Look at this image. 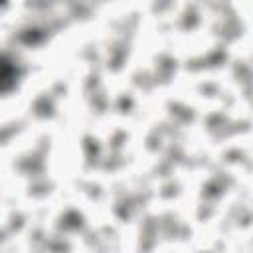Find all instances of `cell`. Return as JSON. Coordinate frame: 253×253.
<instances>
[{
  "mask_svg": "<svg viewBox=\"0 0 253 253\" xmlns=\"http://www.w3.org/2000/svg\"><path fill=\"white\" fill-rule=\"evenodd\" d=\"M16 79V71H14V65L6 59V57H0V91L12 87Z\"/></svg>",
  "mask_w": 253,
  "mask_h": 253,
  "instance_id": "cell-1",
  "label": "cell"
}]
</instances>
